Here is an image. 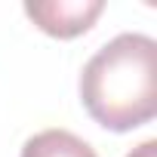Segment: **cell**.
<instances>
[{
	"label": "cell",
	"mask_w": 157,
	"mask_h": 157,
	"mask_svg": "<svg viewBox=\"0 0 157 157\" xmlns=\"http://www.w3.org/2000/svg\"><path fill=\"white\" fill-rule=\"evenodd\" d=\"M126 157H157V142H154V139H148V142H142L139 148H132Z\"/></svg>",
	"instance_id": "obj_4"
},
{
	"label": "cell",
	"mask_w": 157,
	"mask_h": 157,
	"mask_svg": "<svg viewBox=\"0 0 157 157\" xmlns=\"http://www.w3.org/2000/svg\"><path fill=\"white\" fill-rule=\"evenodd\" d=\"M19 157H99L90 142L68 129H43L22 145Z\"/></svg>",
	"instance_id": "obj_3"
},
{
	"label": "cell",
	"mask_w": 157,
	"mask_h": 157,
	"mask_svg": "<svg viewBox=\"0 0 157 157\" xmlns=\"http://www.w3.org/2000/svg\"><path fill=\"white\" fill-rule=\"evenodd\" d=\"M102 10V0H28L25 3V16L43 34L59 40H71L90 31Z\"/></svg>",
	"instance_id": "obj_2"
},
{
	"label": "cell",
	"mask_w": 157,
	"mask_h": 157,
	"mask_svg": "<svg viewBox=\"0 0 157 157\" xmlns=\"http://www.w3.org/2000/svg\"><path fill=\"white\" fill-rule=\"evenodd\" d=\"M86 114L111 129L129 132L157 114V43L148 34H117L80 74Z\"/></svg>",
	"instance_id": "obj_1"
}]
</instances>
